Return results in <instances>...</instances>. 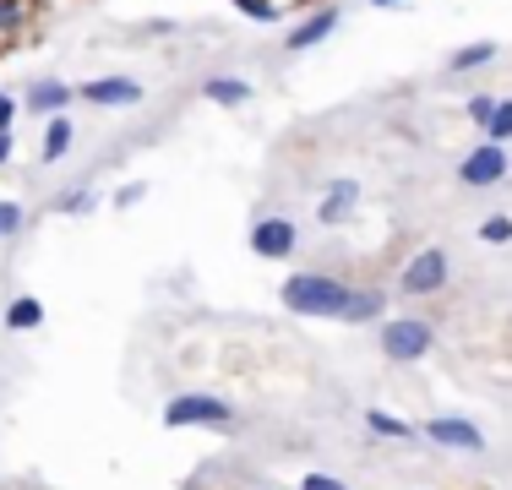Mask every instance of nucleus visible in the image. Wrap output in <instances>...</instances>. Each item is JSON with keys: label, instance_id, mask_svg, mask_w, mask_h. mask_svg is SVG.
<instances>
[{"label": "nucleus", "instance_id": "nucleus-1", "mask_svg": "<svg viewBox=\"0 0 512 490\" xmlns=\"http://www.w3.org/2000/svg\"><path fill=\"white\" fill-rule=\"evenodd\" d=\"M349 294H355V284L338 273H295L284 278V289H278V300H284V311L295 316H316V322H338L349 305Z\"/></svg>", "mask_w": 512, "mask_h": 490}, {"label": "nucleus", "instance_id": "nucleus-2", "mask_svg": "<svg viewBox=\"0 0 512 490\" xmlns=\"http://www.w3.org/2000/svg\"><path fill=\"white\" fill-rule=\"evenodd\" d=\"M164 425L169 431H229L235 425V403L213 398V392H180L164 403Z\"/></svg>", "mask_w": 512, "mask_h": 490}, {"label": "nucleus", "instance_id": "nucleus-3", "mask_svg": "<svg viewBox=\"0 0 512 490\" xmlns=\"http://www.w3.org/2000/svg\"><path fill=\"white\" fill-rule=\"evenodd\" d=\"M436 349V327L425 316H387L382 322V354L393 365H420Z\"/></svg>", "mask_w": 512, "mask_h": 490}, {"label": "nucleus", "instance_id": "nucleus-4", "mask_svg": "<svg viewBox=\"0 0 512 490\" xmlns=\"http://www.w3.org/2000/svg\"><path fill=\"white\" fill-rule=\"evenodd\" d=\"M447 273H453L447 251H442V245H425V251L409 256L404 273H398V289H404L409 300H420V294H442L447 289Z\"/></svg>", "mask_w": 512, "mask_h": 490}, {"label": "nucleus", "instance_id": "nucleus-5", "mask_svg": "<svg viewBox=\"0 0 512 490\" xmlns=\"http://www.w3.org/2000/svg\"><path fill=\"white\" fill-rule=\"evenodd\" d=\"M251 251L262 256V262H289V256L300 251V224L284 213H267L251 224Z\"/></svg>", "mask_w": 512, "mask_h": 490}, {"label": "nucleus", "instance_id": "nucleus-6", "mask_svg": "<svg viewBox=\"0 0 512 490\" xmlns=\"http://www.w3.org/2000/svg\"><path fill=\"white\" fill-rule=\"evenodd\" d=\"M420 436L447 452H485V431L474 420H463V414H436V420L420 425Z\"/></svg>", "mask_w": 512, "mask_h": 490}, {"label": "nucleus", "instance_id": "nucleus-7", "mask_svg": "<svg viewBox=\"0 0 512 490\" xmlns=\"http://www.w3.org/2000/svg\"><path fill=\"white\" fill-rule=\"evenodd\" d=\"M458 180H463V186H474V191H485V186H496V180H507V147H502V142H480L474 153H463Z\"/></svg>", "mask_w": 512, "mask_h": 490}, {"label": "nucleus", "instance_id": "nucleus-8", "mask_svg": "<svg viewBox=\"0 0 512 490\" xmlns=\"http://www.w3.org/2000/svg\"><path fill=\"white\" fill-rule=\"evenodd\" d=\"M82 104H99V109L142 104V82L137 77H93V82H82Z\"/></svg>", "mask_w": 512, "mask_h": 490}, {"label": "nucleus", "instance_id": "nucleus-9", "mask_svg": "<svg viewBox=\"0 0 512 490\" xmlns=\"http://www.w3.org/2000/svg\"><path fill=\"white\" fill-rule=\"evenodd\" d=\"M338 22H344V11H338V6H322V11H311V17L300 22V28H289V39H284V44L295 49V55H300V49H316L322 39H333Z\"/></svg>", "mask_w": 512, "mask_h": 490}, {"label": "nucleus", "instance_id": "nucleus-10", "mask_svg": "<svg viewBox=\"0 0 512 490\" xmlns=\"http://www.w3.org/2000/svg\"><path fill=\"white\" fill-rule=\"evenodd\" d=\"M77 98V88L60 77H39L28 88V98H22V109H33V115H66V104Z\"/></svg>", "mask_w": 512, "mask_h": 490}, {"label": "nucleus", "instance_id": "nucleus-11", "mask_svg": "<svg viewBox=\"0 0 512 490\" xmlns=\"http://www.w3.org/2000/svg\"><path fill=\"white\" fill-rule=\"evenodd\" d=\"M355 207H360V180H333V186L322 191V202H316V218H322V224H344Z\"/></svg>", "mask_w": 512, "mask_h": 490}, {"label": "nucleus", "instance_id": "nucleus-12", "mask_svg": "<svg viewBox=\"0 0 512 490\" xmlns=\"http://www.w3.org/2000/svg\"><path fill=\"white\" fill-rule=\"evenodd\" d=\"M71 120L66 115H50V126H44V142H39V164H60V158L71 153Z\"/></svg>", "mask_w": 512, "mask_h": 490}, {"label": "nucleus", "instance_id": "nucleus-13", "mask_svg": "<svg viewBox=\"0 0 512 490\" xmlns=\"http://www.w3.org/2000/svg\"><path fill=\"white\" fill-rule=\"evenodd\" d=\"M382 311H387V300H382L376 289H355V294H349V305H344V316H338V322H344V327L382 322Z\"/></svg>", "mask_w": 512, "mask_h": 490}, {"label": "nucleus", "instance_id": "nucleus-14", "mask_svg": "<svg viewBox=\"0 0 512 490\" xmlns=\"http://www.w3.org/2000/svg\"><path fill=\"white\" fill-rule=\"evenodd\" d=\"M202 98L207 104H251V82L246 77H207Z\"/></svg>", "mask_w": 512, "mask_h": 490}, {"label": "nucleus", "instance_id": "nucleus-15", "mask_svg": "<svg viewBox=\"0 0 512 490\" xmlns=\"http://www.w3.org/2000/svg\"><path fill=\"white\" fill-rule=\"evenodd\" d=\"M39 322H44V300H39V294H17V300L6 305V327H11V333H33Z\"/></svg>", "mask_w": 512, "mask_h": 490}, {"label": "nucleus", "instance_id": "nucleus-16", "mask_svg": "<svg viewBox=\"0 0 512 490\" xmlns=\"http://www.w3.org/2000/svg\"><path fill=\"white\" fill-rule=\"evenodd\" d=\"M365 431H371V436H387V441H409L414 425L398 420V414H387V409H365Z\"/></svg>", "mask_w": 512, "mask_h": 490}, {"label": "nucleus", "instance_id": "nucleus-17", "mask_svg": "<svg viewBox=\"0 0 512 490\" xmlns=\"http://www.w3.org/2000/svg\"><path fill=\"white\" fill-rule=\"evenodd\" d=\"M491 60H496V44L480 39V44L453 49V55H447V71H474V66H491Z\"/></svg>", "mask_w": 512, "mask_h": 490}, {"label": "nucleus", "instance_id": "nucleus-18", "mask_svg": "<svg viewBox=\"0 0 512 490\" xmlns=\"http://www.w3.org/2000/svg\"><path fill=\"white\" fill-rule=\"evenodd\" d=\"M485 142H512V98H496V120L485 126Z\"/></svg>", "mask_w": 512, "mask_h": 490}, {"label": "nucleus", "instance_id": "nucleus-19", "mask_svg": "<svg viewBox=\"0 0 512 490\" xmlns=\"http://www.w3.org/2000/svg\"><path fill=\"white\" fill-rule=\"evenodd\" d=\"M463 109H469V120H474L480 131L496 120V98H491V93H474V98H463Z\"/></svg>", "mask_w": 512, "mask_h": 490}, {"label": "nucleus", "instance_id": "nucleus-20", "mask_svg": "<svg viewBox=\"0 0 512 490\" xmlns=\"http://www.w3.org/2000/svg\"><path fill=\"white\" fill-rule=\"evenodd\" d=\"M480 240H485V245H507V240H512V218H507V213H491V218L480 224Z\"/></svg>", "mask_w": 512, "mask_h": 490}, {"label": "nucleus", "instance_id": "nucleus-21", "mask_svg": "<svg viewBox=\"0 0 512 490\" xmlns=\"http://www.w3.org/2000/svg\"><path fill=\"white\" fill-rule=\"evenodd\" d=\"M93 207H99V196H93V191H71V196H60V213H66V218H77V213H93Z\"/></svg>", "mask_w": 512, "mask_h": 490}, {"label": "nucleus", "instance_id": "nucleus-22", "mask_svg": "<svg viewBox=\"0 0 512 490\" xmlns=\"http://www.w3.org/2000/svg\"><path fill=\"white\" fill-rule=\"evenodd\" d=\"M235 11H240V17H251V22H278L273 0H235Z\"/></svg>", "mask_w": 512, "mask_h": 490}, {"label": "nucleus", "instance_id": "nucleus-23", "mask_svg": "<svg viewBox=\"0 0 512 490\" xmlns=\"http://www.w3.org/2000/svg\"><path fill=\"white\" fill-rule=\"evenodd\" d=\"M22 229V202H0V240Z\"/></svg>", "mask_w": 512, "mask_h": 490}, {"label": "nucleus", "instance_id": "nucleus-24", "mask_svg": "<svg viewBox=\"0 0 512 490\" xmlns=\"http://www.w3.org/2000/svg\"><path fill=\"white\" fill-rule=\"evenodd\" d=\"M142 196H148V186H142V180H131V186H120V191H115V207L126 213V207H137Z\"/></svg>", "mask_w": 512, "mask_h": 490}, {"label": "nucleus", "instance_id": "nucleus-25", "mask_svg": "<svg viewBox=\"0 0 512 490\" xmlns=\"http://www.w3.org/2000/svg\"><path fill=\"white\" fill-rule=\"evenodd\" d=\"M300 490H349V485L333 480V474H306V480H300Z\"/></svg>", "mask_w": 512, "mask_h": 490}, {"label": "nucleus", "instance_id": "nucleus-26", "mask_svg": "<svg viewBox=\"0 0 512 490\" xmlns=\"http://www.w3.org/2000/svg\"><path fill=\"white\" fill-rule=\"evenodd\" d=\"M17 98H11V93H0V131H11V120H17Z\"/></svg>", "mask_w": 512, "mask_h": 490}, {"label": "nucleus", "instance_id": "nucleus-27", "mask_svg": "<svg viewBox=\"0 0 512 490\" xmlns=\"http://www.w3.org/2000/svg\"><path fill=\"white\" fill-rule=\"evenodd\" d=\"M11 147H17V142H11V131H0V169L11 164Z\"/></svg>", "mask_w": 512, "mask_h": 490}, {"label": "nucleus", "instance_id": "nucleus-28", "mask_svg": "<svg viewBox=\"0 0 512 490\" xmlns=\"http://www.w3.org/2000/svg\"><path fill=\"white\" fill-rule=\"evenodd\" d=\"M371 6H398V0H371Z\"/></svg>", "mask_w": 512, "mask_h": 490}]
</instances>
